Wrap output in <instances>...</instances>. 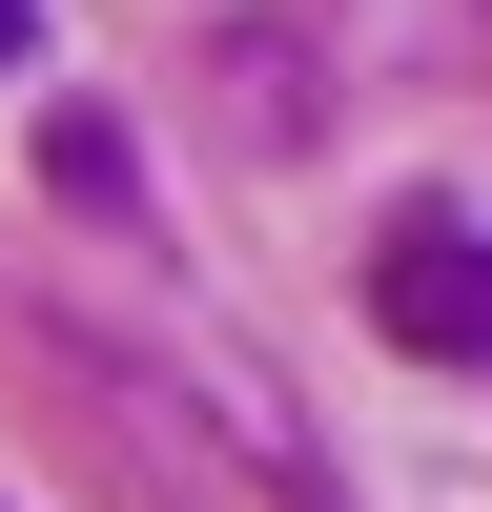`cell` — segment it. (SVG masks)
<instances>
[{"mask_svg": "<svg viewBox=\"0 0 492 512\" xmlns=\"http://www.w3.org/2000/svg\"><path fill=\"white\" fill-rule=\"evenodd\" d=\"M369 328H390L410 369H492V226H472V205H390V246H369Z\"/></svg>", "mask_w": 492, "mask_h": 512, "instance_id": "1", "label": "cell"}, {"mask_svg": "<svg viewBox=\"0 0 492 512\" xmlns=\"http://www.w3.org/2000/svg\"><path fill=\"white\" fill-rule=\"evenodd\" d=\"M21 41H41V0H0V62H21Z\"/></svg>", "mask_w": 492, "mask_h": 512, "instance_id": "3", "label": "cell"}, {"mask_svg": "<svg viewBox=\"0 0 492 512\" xmlns=\"http://www.w3.org/2000/svg\"><path fill=\"white\" fill-rule=\"evenodd\" d=\"M41 185H62L82 226H144V144H123L103 103H41Z\"/></svg>", "mask_w": 492, "mask_h": 512, "instance_id": "2", "label": "cell"}]
</instances>
